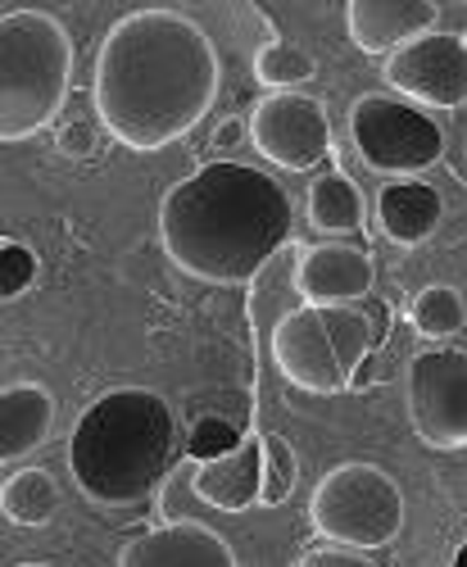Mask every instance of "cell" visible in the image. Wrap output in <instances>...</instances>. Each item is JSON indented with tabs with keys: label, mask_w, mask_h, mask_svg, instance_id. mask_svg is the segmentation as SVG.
Returning a JSON list of instances; mask_svg holds the SVG:
<instances>
[{
	"label": "cell",
	"mask_w": 467,
	"mask_h": 567,
	"mask_svg": "<svg viewBox=\"0 0 467 567\" xmlns=\"http://www.w3.org/2000/svg\"><path fill=\"white\" fill-rule=\"evenodd\" d=\"M350 136L367 168L377 173H427L445 155V132L408 101L395 96H359L350 105Z\"/></svg>",
	"instance_id": "52a82bcc"
},
{
	"label": "cell",
	"mask_w": 467,
	"mask_h": 567,
	"mask_svg": "<svg viewBox=\"0 0 467 567\" xmlns=\"http://www.w3.org/2000/svg\"><path fill=\"white\" fill-rule=\"evenodd\" d=\"M313 73H318L313 55L304 51V45L277 37V28L268 32V45H259V51H255V78L272 91V96H277V91H295V86L309 82Z\"/></svg>",
	"instance_id": "ffe728a7"
},
{
	"label": "cell",
	"mask_w": 467,
	"mask_h": 567,
	"mask_svg": "<svg viewBox=\"0 0 467 567\" xmlns=\"http://www.w3.org/2000/svg\"><path fill=\"white\" fill-rule=\"evenodd\" d=\"M222 64L209 32L181 10H132L110 23L96 51L101 127L118 146L151 155L181 141L218 101Z\"/></svg>",
	"instance_id": "6da1fadb"
},
{
	"label": "cell",
	"mask_w": 467,
	"mask_h": 567,
	"mask_svg": "<svg viewBox=\"0 0 467 567\" xmlns=\"http://www.w3.org/2000/svg\"><path fill=\"white\" fill-rule=\"evenodd\" d=\"M291 567H372V558L363 549H345V545H313Z\"/></svg>",
	"instance_id": "d4e9b609"
},
{
	"label": "cell",
	"mask_w": 467,
	"mask_h": 567,
	"mask_svg": "<svg viewBox=\"0 0 467 567\" xmlns=\"http://www.w3.org/2000/svg\"><path fill=\"white\" fill-rule=\"evenodd\" d=\"M300 300L304 305H322V309H345L359 305L363 296H372V281H377V259L363 246H345V241H322L309 246L300 255Z\"/></svg>",
	"instance_id": "8fae6325"
},
{
	"label": "cell",
	"mask_w": 467,
	"mask_h": 567,
	"mask_svg": "<svg viewBox=\"0 0 467 567\" xmlns=\"http://www.w3.org/2000/svg\"><path fill=\"white\" fill-rule=\"evenodd\" d=\"M440 6L436 0H350L345 6V28L350 41L367 55H395L417 37L436 32Z\"/></svg>",
	"instance_id": "4fadbf2b"
},
{
	"label": "cell",
	"mask_w": 467,
	"mask_h": 567,
	"mask_svg": "<svg viewBox=\"0 0 467 567\" xmlns=\"http://www.w3.org/2000/svg\"><path fill=\"white\" fill-rule=\"evenodd\" d=\"M291 196L263 168L209 159L159 200V246L177 272L246 287L291 241Z\"/></svg>",
	"instance_id": "7a4b0ae2"
},
{
	"label": "cell",
	"mask_w": 467,
	"mask_h": 567,
	"mask_svg": "<svg viewBox=\"0 0 467 567\" xmlns=\"http://www.w3.org/2000/svg\"><path fill=\"white\" fill-rule=\"evenodd\" d=\"M246 445L241 427L231 417H200L191 427V445H186V458L191 463H209V458H222V454H237Z\"/></svg>",
	"instance_id": "603a6c76"
},
{
	"label": "cell",
	"mask_w": 467,
	"mask_h": 567,
	"mask_svg": "<svg viewBox=\"0 0 467 567\" xmlns=\"http://www.w3.org/2000/svg\"><path fill=\"white\" fill-rule=\"evenodd\" d=\"M404 491L377 463H336L309 499V523L326 545L382 549L404 532Z\"/></svg>",
	"instance_id": "8992f818"
},
{
	"label": "cell",
	"mask_w": 467,
	"mask_h": 567,
	"mask_svg": "<svg viewBox=\"0 0 467 567\" xmlns=\"http://www.w3.org/2000/svg\"><path fill=\"white\" fill-rule=\"evenodd\" d=\"M177 445V422L164 395L123 386L91 400L69 436V472L91 504L123 508L159 491Z\"/></svg>",
	"instance_id": "3957f363"
},
{
	"label": "cell",
	"mask_w": 467,
	"mask_h": 567,
	"mask_svg": "<svg viewBox=\"0 0 467 567\" xmlns=\"http://www.w3.org/2000/svg\"><path fill=\"white\" fill-rule=\"evenodd\" d=\"M445 200L427 182H386L377 192V223L395 246H423L427 236L440 227Z\"/></svg>",
	"instance_id": "2e32d148"
},
{
	"label": "cell",
	"mask_w": 467,
	"mask_h": 567,
	"mask_svg": "<svg viewBox=\"0 0 467 567\" xmlns=\"http://www.w3.org/2000/svg\"><path fill=\"white\" fill-rule=\"evenodd\" d=\"M118 567H241L237 549H231L214 527L181 517V523H164L146 536L123 545Z\"/></svg>",
	"instance_id": "7c38bea8"
},
{
	"label": "cell",
	"mask_w": 467,
	"mask_h": 567,
	"mask_svg": "<svg viewBox=\"0 0 467 567\" xmlns=\"http://www.w3.org/2000/svg\"><path fill=\"white\" fill-rule=\"evenodd\" d=\"M404 413L413 436L432 450H467V350L432 346L408 359Z\"/></svg>",
	"instance_id": "ba28073f"
},
{
	"label": "cell",
	"mask_w": 467,
	"mask_h": 567,
	"mask_svg": "<svg viewBox=\"0 0 467 567\" xmlns=\"http://www.w3.org/2000/svg\"><path fill=\"white\" fill-rule=\"evenodd\" d=\"M0 513L14 527H45L60 513V482L45 467H19L0 486Z\"/></svg>",
	"instance_id": "ac0fdd59"
},
{
	"label": "cell",
	"mask_w": 467,
	"mask_h": 567,
	"mask_svg": "<svg viewBox=\"0 0 467 567\" xmlns=\"http://www.w3.org/2000/svg\"><path fill=\"white\" fill-rule=\"evenodd\" d=\"M73 37L45 10L0 14V141H28L51 127L69 101Z\"/></svg>",
	"instance_id": "277c9868"
},
{
	"label": "cell",
	"mask_w": 467,
	"mask_h": 567,
	"mask_svg": "<svg viewBox=\"0 0 467 567\" xmlns=\"http://www.w3.org/2000/svg\"><path fill=\"white\" fill-rule=\"evenodd\" d=\"M14 567H55V563H14Z\"/></svg>",
	"instance_id": "f1b7e54d"
},
{
	"label": "cell",
	"mask_w": 467,
	"mask_h": 567,
	"mask_svg": "<svg viewBox=\"0 0 467 567\" xmlns=\"http://www.w3.org/2000/svg\"><path fill=\"white\" fill-rule=\"evenodd\" d=\"M209 508L222 513H246L263 495V445L246 441L237 454H222L209 463H196V486H191Z\"/></svg>",
	"instance_id": "9a60e30c"
},
{
	"label": "cell",
	"mask_w": 467,
	"mask_h": 567,
	"mask_svg": "<svg viewBox=\"0 0 467 567\" xmlns=\"http://www.w3.org/2000/svg\"><path fill=\"white\" fill-rule=\"evenodd\" d=\"M463 318H467V305H463V296L454 287H423V291L413 296V305H408L413 332L427 337V341L454 337L458 327H463Z\"/></svg>",
	"instance_id": "44dd1931"
},
{
	"label": "cell",
	"mask_w": 467,
	"mask_h": 567,
	"mask_svg": "<svg viewBox=\"0 0 467 567\" xmlns=\"http://www.w3.org/2000/svg\"><path fill=\"white\" fill-rule=\"evenodd\" d=\"M241 127H246V123H237V118L218 123V132H214V146H218V151H231V146H237V141H241Z\"/></svg>",
	"instance_id": "4316f807"
},
{
	"label": "cell",
	"mask_w": 467,
	"mask_h": 567,
	"mask_svg": "<svg viewBox=\"0 0 467 567\" xmlns=\"http://www.w3.org/2000/svg\"><path fill=\"white\" fill-rule=\"evenodd\" d=\"M250 141L268 164L287 173H309L332 155V118H326V105L318 96L277 91V96H263L255 105Z\"/></svg>",
	"instance_id": "9c48e42d"
},
{
	"label": "cell",
	"mask_w": 467,
	"mask_h": 567,
	"mask_svg": "<svg viewBox=\"0 0 467 567\" xmlns=\"http://www.w3.org/2000/svg\"><path fill=\"white\" fill-rule=\"evenodd\" d=\"M309 223L326 236H350L363 227V196L341 168L322 173L309 186Z\"/></svg>",
	"instance_id": "d6986e66"
},
{
	"label": "cell",
	"mask_w": 467,
	"mask_h": 567,
	"mask_svg": "<svg viewBox=\"0 0 467 567\" xmlns=\"http://www.w3.org/2000/svg\"><path fill=\"white\" fill-rule=\"evenodd\" d=\"M382 313L367 309H322V305H300L282 327L272 332V363L291 386L309 395H336L354 386V377L377 346Z\"/></svg>",
	"instance_id": "5b68a950"
},
{
	"label": "cell",
	"mask_w": 467,
	"mask_h": 567,
	"mask_svg": "<svg viewBox=\"0 0 467 567\" xmlns=\"http://www.w3.org/2000/svg\"><path fill=\"white\" fill-rule=\"evenodd\" d=\"M55 432V395L32 382H6L0 391V463H23Z\"/></svg>",
	"instance_id": "5bb4252c"
},
{
	"label": "cell",
	"mask_w": 467,
	"mask_h": 567,
	"mask_svg": "<svg viewBox=\"0 0 467 567\" xmlns=\"http://www.w3.org/2000/svg\"><path fill=\"white\" fill-rule=\"evenodd\" d=\"M463 41H467V32H463Z\"/></svg>",
	"instance_id": "f546056e"
},
{
	"label": "cell",
	"mask_w": 467,
	"mask_h": 567,
	"mask_svg": "<svg viewBox=\"0 0 467 567\" xmlns=\"http://www.w3.org/2000/svg\"><path fill=\"white\" fill-rule=\"evenodd\" d=\"M55 146H60V155H69V159H86L91 151H96V127H91L86 118H73V123H64V127L55 132Z\"/></svg>",
	"instance_id": "484cf974"
},
{
	"label": "cell",
	"mask_w": 467,
	"mask_h": 567,
	"mask_svg": "<svg viewBox=\"0 0 467 567\" xmlns=\"http://www.w3.org/2000/svg\"><path fill=\"white\" fill-rule=\"evenodd\" d=\"M259 445H263V495H259V504L282 508L300 486V454L291 450L287 436H277V432L259 436Z\"/></svg>",
	"instance_id": "7402d4cb"
},
{
	"label": "cell",
	"mask_w": 467,
	"mask_h": 567,
	"mask_svg": "<svg viewBox=\"0 0 467 567\" xmlns=\"http://www.w3.org/2000/svg\"><path fill=\"white\" fill-rule=\"evenodd\" d=\"M386 86L432 110H458L467 101V41L454 32H427L382 64Z\"/></svg>",
	"instance_id": "30bf717a"
},
{
	"label": "cell",
	"mask_w": 467,
	"mask_h": 567,
	"mask_svg": "<svg viewBox=\"0 0 467 567\" xmlns=\"http://www.w3.org/2000/svg\"><path fill=\"white\" fill-rule=\"evenodd\" d=\"M37 281V255L23 246V241H10L6 236V246H0V300H19L28 287Z\"/></svg>",
	"instance_id": "cb8c5ba5"
},
{
	"label": "cell",
	"mask_w": 467,
	"mask_h": 567,
	"mask_svg": "<svg viewBox=\"0 0 467 567\" xmlns=\"http://www.w3.org/2000/svg\"><path fill=\"white\" fill-rule=\"evenodd\" d=\"M454 567H467V545L458 549V558H454Z\"/></svg>",
	"instance_id": "83f0119b"
},
{
	"label": "cell",
	"mask_w": 467,
	"mask_h": 567,
	"mask_svg": "<svg viewBox=\"0 0 467 567\" xmlns=\"http://www.w3.org/2000/svg\"><path fill=\"white\" fill-rule=\"evenodd\" d=\"M300 246H287L282 255H277L255 281H250V322H255V337L272 346V332L282 327L304 300H300Z\"/></svg>",
	"instance_id": "e0dca14e"
}]
</instances>
